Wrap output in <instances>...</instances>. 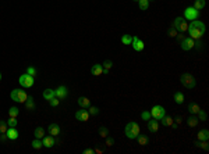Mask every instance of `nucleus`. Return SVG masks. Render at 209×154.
<instances>
[{
	"instance_id": "nucleus-1",
	"label": "nucleus",
	"mask_w": 209,
	"mask_h": 154,
	"mask_svg": "<svg viewBox=\"0 0 209 154\" xmlns=\"http://www.w3.org/2000/svg\"><path fill=\"white\" fill-rule=\"evenodd\" d=\"M205 31H206L205 24L198 21V20H194L191 24H188V31L187 32H190V37L194 39V40H195V39H201L202 35L205 33Z\"/></svg>"
},
{
	"instance_id": "nucleus-2",
	"label": "nucleus",
	"mask_w": 209,
	"mask_h": 154,
	"mask_svg": "<svg viewBox=\"0 0 209 154\" xmlns=\"http://www.w3.org/2000/svg\"><path fill=\"white\" fill-rule=\"evenodd\" d=\"M124 133L128 139H137L139 135V125L135 122H128L124 128Z\"/></svg>"
},
{
	"instance_id": "nucleus-3",
	"label": "nucleus",
	"mask_w": 209,
	"mask_h": 154,
	"mask_svg": "<svg viewBox=\"0 0 209 154\" xmlns=\"http://www.w3.org/2000/svg\"><path fill=\"white\" fill-rule=\"evenodd\" d=\"M11 100L17 101V103H25V100L28 99V95L21 89H14V90L10 93Z\"/></svg>"
},
{
	"instance_id": "nucleus-4",
	"label": "nucleus",
	"mask_w": 209,
	"mask_h": 154,
	"mask_svg": "<svg viewBox=\"0 0 209 154\" xmlns=\"http://www.w3.org/2000/svg\"><path fill=\"white\" fill-rule=\"evenodd\" d=\"M180 82L183 83L184 88H187V89H193L194 86H195V78H194L191 74H183L180 76Z\"/></svg>"
},
{
	"instance_id": "nucleus-5",
	"label": "nucleus",
	"mask_w": 209,
	"mask_h": 154,
	"mask_svg": "<svg viewBox=\"0 0 209 154\" xmlns=\"http://www.w3.org/2000/svg\"><path fill=\"white\" fill-rule=\"evenodd\" d=\"M34 81H35V76H32V75H29L25 72V74H22L21 76H20L18 82H20V85H21L22 88H32Z\"/></svg>"
},
{
	"instance_id": "nucleus-6",
	"label": "nucleus",
	"mask_w": 209,
	"mask_h": 154,
	"mask_svg": "<svg viewBox=\"0 0 209 154\" xmlns=\"http://www.w3.org/2000/svg\"><path fill=\"white\" fill-rule=\"evenodd\" d=\"M149 112H151V117L158 119V121H160L162 118L166 115V110H165L162 106H153Z\"/></svg>"
},
{
	"instance_id": "nucleus-7",
	"label": "nucleus",
	"mask_w": 209,
	"mask_h": 154,
	"mask_svg": "<svg viewBox=\"0 0 209 154\" xmlns=\"http://www.w3.org/2000/svg\"><path fill=\"white\" fill-rule=\"evenodd\" d=\"M198 17H199V11L195 10L194 7H187L184 10V20L194 21V20H198Z\"/></svg>"
},
{
	"instance_id": "nucleus-8",
	"label": "nucleus",
	"mask_w": 209,
	"mask_h": 154,
	"mask_svg": "<svg viewBox=\"0 0 209 154\" xmlns=\"http://www.w3.org/2000/svg\"><path fill=\"white\" fill-rule=\"evenodd\" d=\"M75 119L80 121V122H86L89 119V112L86 111L85 108H81V110L75 112Z\"/></svg>"
},
{
	"instance_id": "nucleus-9",
	"label": "nucleus",
	"mask_w": 209,
	"mask_h": 154,
	"mask_svg": "<svg viewBox=\"0 0 209 154\" xmlns=\"http://www.w3.org/2000/svg\"><path fill=\"white\" fill-rule=\"evenodd\" d=\"M56 143H57V140H56L54 136H52V135H49V136H43L42 138V144H43V147H46V149L53 147Z\"/></svg>"
},
{
	"instance_id": "nucleus-10",
	"label": "nucleus",
	"mask_w": 209,
	"mask_h": 154,
	"mask_svg": "<svg viewBox=\"0 0 209 154\" xmlns=\"http://www.w3.org/2000/svg\"><path fill=\"white\" fill-rule=\"evenodd\" d=\"M194 39H191V37H184L181 42H180V45H181V49L183 50H185V52H188V50H191V49H194Z\"/></svg>"
},
{
	"instance_id": "nucleus-11",
	"label": "nucleus",
	"mask_w": 209,
	"mask_h": 154,
	"mask_svg": "<svg viewBox=\"0 0 209 154\" xmlns=\"http://www.w3.org/2000/svg\"><path fill=\"white\" fill-rule=\"evenodd\" d=\"M131 46L134 47V50L135 52H142L144 50V47H145V43L139 39L138 36H134L133 37V42H131Z\"/></svg>"
},
{
	"instance_id": "nucleus-12",
	"label": "nucleus",
	"mask_w": 209,
	"mask_h": 154,
	"mask_svg": "<svg viewBox=\"0 0 209 154\" xmlns=\"http://www.w3.org/2000/svg\"><path fill=\"white\" fill-rule=\"evenodd\" d=\"M54 93H56V97H57L59 100H64L66 97H67V95H68V89H67L66 86H59V88L54 90Z\"/></svg>"
},
{
	"instance_id": "nucleus-13",
	"label": "nucleus",
	"mask_w": 209,
	"mask_h": 154,
	"mask_svg": "<svg viewBox=\"0 0 209 154\" xmlns=\"http://www.w3.org/2000/svg\"><path fill=\"white\" fill-rule=\"evenodd\" d=\"M159 126H160V125H159V121H158V119H155V118L148 121V129H149V132L156 133L158 131H159Z\"/></svg>"
},
{
	"instance_id": "nucleus-14",
	"label": "nucleus",
	"mask_w": 209,
	"mask_h": 154,
	"mask_svg": "<svg viewBox=\"0 0 209 154\" xmlns=\"http://www.w3.org/2000/svg\"><path fill=\"white\" fill-rule=\"evenodd\" d=\"M18 131H17L16 128H11L9 126V129H7V132H6V136H7V139H10V140H16V139H18Z\"/></svg>"
},
{
	"instance_id": "nucleus-15",
	"label": "nucleus",
	"mask_w": 209,
	"mask_h": 154,
	"mask_svg": "<svg viewBox=\"0 0 209 154\" xmlns=\"http://www.w3.org/2000/svg\"><path fill=\"white\" fill-rule=\"evenodd\" d=\"M25 108H27L28 111H34L35 108H36V104H35V101H34V97L32 96H28V99L25 100Z\"/></svg>"
},
{
	"instance_id": "nucleus-16",
	"label": "nucleus",
	"mask_w": 209,
	"mask_h": 154,
	"mask_svg": "<svg viewBox=\"0 0 209 154\" xmlns=\"http://www.w3.org/2000/svg\"><path fill=\"white\" fill-rule=\"evenodd\" d=\"M48 132L52 135V136H59L60 133V126L57 124H50L48 126Z\"/></svg>"
},
{
	"instance_id": "nucleus-17",
	"label": "nucleus",
	"mask_w": 209,
	"mask_h": 154,
	"mask_svg": "<svg viewBox=\"0 0 209 154\" xmlns=\"http://www.w3.org/2000/svg\"><path fill=\"white\" fill-rule=\"evenodd\" d=\"M91 74L95 75V76H99V75H102V74H103V67L101 65V64H95V65H92Z\"/></svg>"
},
{
	"instance_id": "nucleus-18",
	"label": "nucleus",
	"mask_w": 209,
	"mask_h": 154,
	"mask_svg": "<svg viewBox=\"0 0 209 154\" xmlns=\"http://www.w3.org/2000/svg\"><path fill=\"white\" fill-rule=\"evenodd\" d=\"M78 104H80L81 108H86V107L91 106V100L88 99V97H78Z\"/></svg>"
},
{
	"instance_id": "nucleus-19",
	"label": "nucleus",
	"mask_w": 209,
	"mask_h": 154,
	"mask_svg": "<svg viewBox=\"0 0 209 154\" xmlns=\"http://www.w3.org/2000/svg\"><path fill=\"white\" fill-rule=\"evenodd\" d=\"M53 97H56V93H54L53 89H45V92H43V99L45 100H52Z\"/></svg>"
},
{
	"instance_id": "nucleus-20",
	"label": "nucleus",
	"mask_w": 209,
	"mask_h": 154,
	"mask_svg": "<svg viewBox=\"0 0 209 154\" xmlns=\"http://www.w3.org/2000/svg\"><path fill=\"white\" fill-rule=\"evenodd\" d=\"M187 124H188V126H190V128H195V126H197V125L199 124L198 117H195V115H191V117H188Z\"/></svg>"
},
{
	"instance_id": "nucleus-21",
	"label": "nucleus",
	"mask_w": 209,
	"mask_h": 154,
	"mask_svg": "<svg viewBox=\"0 0 209 154\" xmlns=\"http://www.w3.org/2000/svg\"><path fill=\"white\" fill-rule=\"evenodd\" d=\"M197 138H198V140H208L209 139V131L208 129H202V131H199L198 135H197Z\"/></svg>"
},
{
	"instance_id": "nucleus-22",
	"label": "nucleus",
	"mask_w": 209,
	"mask_h": 154,
	"mask_svg": "<svg viewBox=\"0 0 209 154\" xmlns=\"http://www.w3.org/2000/svg\"><path fill=\"white\" fill-rule=\"evenodd\" d=\"M188 31V22L185 21V20H183L180 24H178V27H177V32H181V33H184V32Z\"/></svg>"
},
{
	"instance_id": "nucleus-23",
	"label": "nucleus",
	"mask_w": 209,
	"mask_h": 154,
	"mask_svg": "<svg viewBox=\"0 0 209 154\" xmlns=\"http://www.w3.org/2000/svg\"><path fill=\"white\" fill-rule=\"evenodd\" d=\"M199 110H201V107H199L197 103H190V104H188V111L191 112V114H198Z\"/></svg>"
},
{
	"instance_id": "nucleus-24",
	"label": "nucleus",
	"mask_w": 209,
	"mask_h": 154,
	"mask_svg": "<svg viewBox=\"0 0 209 154\" xmlns=\"http://www.w3.org/2000/svg\"><path fill=\"white\" fill-rule=\"evenodd\" d=\"M160 121H162V125H163V126H172V124L174 122V121H173V118L170 117V115H165Z\"/></svg>"
},
{
	"instance_id": "nucleus-25",
	"label": "nucleus",
	"mask_w": 209,
	"mask_h": 154,
	"mask_svg": "<svg viewBox=\"0 0 209 154\" xmlns=\"http://www.w3.org/2000/svg\"><path fill=\"white\" fill-rule=\"evenodd\" d=\"M195 144H197V147H201V149L205 150V151H208L209 150L208 140H198V142H195Z\"/></svg>"
},
{
	"instance_id": "nucleus-26",
	"label": "nucleus",
	"mask_w": 209,
	"mask_h": 154,
	"mask_svg": "<svg viewBox=\"0 0 209 154\" xmlns=\"http://www.w3.org/2000/svg\"><path fill=\"white\" fill-rule=\"evenodd\" d=\"M195 10H198V11H201L202 8L205 7V0H195L194 1V6H193Z\"/></svg>"
},
{
	"instance_id": "nucleus-27",
	"label": "nucleus",
	"mask_w": 209,
	"mask_h": 154,
	"mask_svg": "<svg viewBox=\"0 0 209 154\" xmlns=\"http://www.w3.org/2000/svg\"><path fill=\"white\" fill-rule=\"evenodd\" d=\"M174 101H176L177 104H183L184 103V95H183L181 92H176L174 93Z\"/></svg>"
},
{
	"instance_id": "nucleus-28",
	"label": "nucleus",
	"mask_w": 209,
	"mask_h": 154,
	"mask_svg": "<svg viewBox=\"0 0 209 154\" xmlns=\"http://www.w3.org/2000/svg\"><path fill=\"white\" fill-rule=\"evenodd\" d=\"M34 135H35V138L36 139H42L43 136H45V129H43L42 126H38L36 129H35Z\"/></svg>"
},
{
	"instance_id": "nucleus-29",
	"label": "nucleus",
	"mask_w": 209,
	"mask_h": 154,
	"mask_svg": "<svg viewBox=\"0 0 209 154\" xmlns=\"http://www.w3.org/2000/svg\"><path fill=\"white\" fill-rule=\"evenodd\" d=\"M137 140H138V144H141V146H146V144H148V138H146L145 135H141V133H139L138 136H137Z\"/></svg>"
},
{
	"instance_id": "nucleus-30",
	"label": "nucleus",
	"mask_w": 209,
	"mask_h": 154,
	"mask_svg": "<svg viewBox=\"0 0 209 154\" xmlns=\"http://www.w3.org/2000/svg\"><path fill=\"white\" fill-rule=\"evenodd\" d=\"M32 147H34L35 150H41V149L43 147L42 140H41V139H36V138H35V139L32 140Z\"/></svg>"
},
{
	"instance_id": "nucleus-31",
	"label": "nucleus",
	"mask_w": 209,
	"mask_h": 154,
	"mask_svg": "<svg viewBox=\"0 0 209 154\" xmlns=\"http://www.w3.org/2000/svg\"><path fill=\"white\" fill-rule=\"evenodd\" d=\"M139 3V8L141 10H148V7H149V0H138Z\"/></svg>"
},
{
	"instance_id": "nucleus-32",
	"label": "nucleus",
	"mask_w": 209,
	"mask_h": 154,
	"mask_svg": "<svg viewBox=\"0 0 209 154\" xmlns=\"http://www.w3.org/2000/svg\"><path fill=\"white\" fill-rule=\"evenodd\" d=\"M131 42H133V36L131 35H123L121 36V43L123 45H131Z\"/></svg>"
},
{
	"instance_id": "nucleus-33",
	"label": "nucleus",
	"mask_w": 209,
	"mask_h": 154,
	"mask_svg": "<svg viewBox=\"0 0 209 154\" xmlns=\"http://www.w3.org/2000/svg\"><path fill=\"white\" fill-rule=\"evenodd\" d=\"M18 114H20V110L17 108V107H11L10 110H9V115L10 117H18Z\"/></svg>"
},
{
	"instance_id": "nucleus-34",
	"label": "nucleus",
	"mask_w": 209,
	"mask_h": 154,
	"mask_svg": "<svg viewBox=\"0 0 209 154\" xmlns=\"http://www.w3.org/2000/svg\"><path fill=\"white\" fill-rule=\"evenodd\" d=\"M17 124H18V121H17L16 117H10L9 119H7V125H9V126H11V128H16Z\"/></svg>"
},
{
	"instance_id": "nucleus-35",
	"label": "nucleus",
	"mask_w": 209,
	"mask_h": 154,
	"mask_svg": "<svg viewBox=\"0 0 209 154\" xmlns=\"http://www.w3.org/2000/svg\"><path fill=\"white\" fill-rule=\"evenodd\" d=\"M99 136H101V138H106V136H109V129H107L106 126L99 128Z\"/></svg>"
},
{
	"instance_id": "nucleus-36",
	"label": "nucleus",
	"mask_w": 209,
	"mask_h": 154,
	"mask_svg": "<svg viewBox=\"0 0 209 154\" xmlns=\"http://www.w3.org/2000/svg\"><path fill=\"white\" fill-rule=\"evenodd\" d=\"M9 129V125H7V121H0V133H6Z\"/></svg>"
},
{
	"instance_id": "nucleus-37",
	"label": "nucleus",
	"mask_w": 209,
	"mask_h": 154,
	"mask_svg": "<svg viewBox=\"0 0 209 154\" xmlns=\"http://www.w3.org/2000/svg\"><path fill=\"white\" fill-rule=\"evenodd\" d=\"M102 67H103V69H107V71H110V68L113 67L112 60H106V61L102 64Z\"/></svg>"
},
{
	"instance_id": "nucleus-38",
	"label": "nucleus",
	"mask_w": 209,
	"mask_h": 154,
	"mask_svg": "<svg viewBox=\"0 0 209 154\" xmlns=\"http://www.w3.org/2000/svg\"><path fill=\"white\" fill-rule=\"evenodd\" d=\"M89 115H98L99 114V108L98 107H93V106H89Z\"/></svg>"
},
{
	"instance_id": "nucleus-39",
	"label": "nucleus",
	"mask_w": 209,
	"mask_h": 154,
	"mask_svg": "<svg viewBox=\"0 0 209 154\" xmlns=\"http://www.w3.org/2000/svg\"><path fill=\"white\" fill-rule=\"evenodd\" d=\"M198 119H201V121H206V112H205L204 110H199L198 111Z\"/></svg>"
},
{
	"instance_id": "nucleus-40",
	"label": "nucleus",
	"mask_w": 209,
	"mask_h": 154,
	"mask_svg": "<svg viewBox=\"0 0 209 154\" xmlns=\"http://www.w3.org/2000/svg\"><path fill=\"white\" fill-rule=\"evenodd\" d=\"M177 33H178V32H177V29L172 25V27H170V29H169V36L176 37V36H177Z\"/></svg>"
},
{
	"instance_id": "nucleus-41",
	"label": "nucleus",
	"mask_w": 209,
	"mask_h": 154,
	"mask_svg": "<svg viewBox=\"0 0 209 154\" xmlns=\"http://www.w3.org/2000/svg\"><path fill=\"white\" fill-rule=\"evenodd\" d=\"M49 103H50V106L52 107H57L60 104V100L57 99V97H53L52 100H49Z\"/></svg>"
},
{
	"instance_id": "nucleus-42",
	"label": "nucleus",
	"mask_w": 209,
	"mask_h": 154,
	"mask_svg": "<svg viewBox=\"0 0 209 154\" xmlns=\"http://www.w3.org/2000/svg\"><path fill=\"white\" fill-rule=\"evenodd\" d=\"M141 118H142L144 121H149L151 119V112L149 111H144L142 114H141Z\"/></svg>"
},
{
	"instance_id": "nucleus-43",
	"label": "nucleus",
	"mask_w": 209,
	"mask_h": 154,
	"mask_svg": "<svg viewBox=\"0 0 209 154\" xmlns=\"http://www.w3.org/2000/svg\"><path fill=\"white\" fill-rule=\"evenodd\" d=\"M194 47L197 49V50H201V49H202V42H201V39H195V42H194Z\"/></svg>"
},
{
	"instance_id": "nucleus-44",
	"label": "nucleus",
	"mask_w": 209,
	"mask_h": 154,
	"mask_svg": "<svg viewBox=\"0 0 209 154\" xmlns=\"http://www.w3.org/2000/svg\"><path fill=\"white\" fill-rule=\"evenodd\" d=\"M113 144H114V139L106 136V146H107V147H112Z\"/></svg>"
},
{
	"instance_id": "nucleus-45",
	"label": "nucleus",
	"mask_w": 209,
	"mask_h": 154,
	"mask_svg": "<svg viewBox=\"0 0 209 154\" xmlns=\"http://www.w3.org/2000/svg\"><path fill=\"white\" fill-rule=\"evenodd\" d=\"M27 74L35 76V75H36V69L34 68V67H28V68H27Z\"/></svg>"
},
{
	"instance_id": "nucleus-46",
	"label": "nucleus",
	"mask_w": 209,
	"mask_h": 154,
	"mask_svg": "<svg viewBox=\"0 0 209 154\" xmlns=\"http://www.w3.org/2000/svg\"><path fill=\"white\" fill-rule=\"evenodd\" d=\"M95 153V150H92V149H85L84 150V154H93Z\"/></svg>"
},
{
	"instance_id": "nucleus-47",
	"label": "nucleus",
	"mask_w": 209,
	"mask_h": 154,
	"mask_svg": "<svg viewBox=\"0 0 209 154\" xmlns=\"http://www.w3.org/2000/svg\"><path fill=\"white\" fill-rule=\"evenodd\" d=\"M177 40H178V42H181V40H183V39H184V36H183V33H181V32H180V33H177Z\"/></svg>"
},
{
	"instance_id": "nucleus-48",
	"label": "nucleus",
	"mask_w": 209,
	"mask_h": 154,
	"mask_svg": "<svg viewBox=\"0 0 209 154\" xmlns=\"http://www.w3.org/2000/svg\"><path fill=\"white\" fill-rule=\"evenodd\" d=\"M176 124H178V125L181 124V117H177L176 118Z\"/></svg>"
},
{
	"instance_id": "nucleus-49",
	"label": "nucleus",
	"mask_w": 209,
	"mask_h": 154,
	"mask_svg": "<svg viewBox=\"0 0 209 154\" xmlns=\"http://www.w3.org/2000/svg\"><path fill=\"white\" fill-rule=\"evenodd\" d=\"M95 153H98V154H101V153H102V150H101V149H96V150H95Z\"/></svg>"
},
{
	"instance_id": "nucleus-50",
	"label": "nucleus",
	"mask_w": 209,
	"mask_h": 154,
	"mask_svg": "<svg viewBox=\"0 0 209 154\" xmlns=\"http://www.w3.org/2000/svg\"><path fill=\"white\" fill-rule=\"evenodd\" d=\"M0 81H1V74H0Z\"/></svg>"
},
{
	"instance_id": "nucleus-51",
	"label": "nucleus",
	"mask_w": 209,
	"mask_h": 154,
	"mask_svg": "<svg viewBox=\"0 0 209 154\" xmlns=\"http://www.w3.org/2000/svg\"><path fill=\"white\" fill-rule=\"evenodd\" d=\"M134 1H138V0H134Z\"/></svg>"
},
{
	"instance_id": "nucleus-52",
	"label": "nucleus",
	"mask_w": 209,
	"mask_h": 154,
	"mask_svg": "<svg viewBox=\"0 0 209 154\" xmlns=\"http://www.w3.org/2000/svg\"><path fill=\"white\" fill-rule=\"evenodd\" d=\"M149 1H151V0H149Z\"/></svg>"
}]
</instances>
